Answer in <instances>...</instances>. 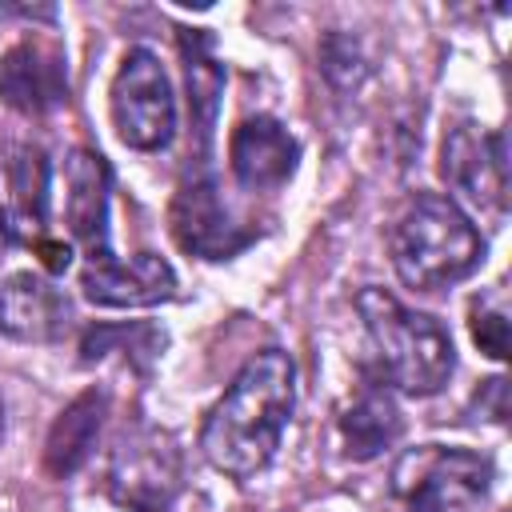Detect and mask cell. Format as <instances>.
<instances>
[{
	"label": "cell",
	"mask_w": 512,
	"mask_h": 512,
	"mask_svg": "<svg viewBox=\"0 0 512 512\" xmlns=\"http://www.w3.org/2000/svg\"><path fill=\"white\" fill-rule=\"evenodd\" d=\"M292 400H296L292 356L280 348L256 352L204 416L200 428L204 460L232 480L256 476L280 448L284 424L292 416Z\"/></svg>",
	"instance_id": "obj_1"
},
{
	"label": "cell",
	"mask_w": 512,
	"mask_h": 512,
	"mask_svg": "<svg viewBox=\"0 0 512 512\" xmlns=\"http://www.w3.org/2000/svg\"><path fill=\"white\" fill-rule=\"evenodd\" d=\"M472 340L480 344L484 356L504 360L508 356V312L500 304H472Z\"/></svg>",
	"instance_id": "obj_19"
},
{
	"label": "cell",
	"mask_w": 512,
	"mask_h": 512,
	"mask_svg": "<svg viewBox=\"0 0 512 512\" xmlns=\"http://www.w3.org/2000/svg\"><path fill=\"white\" fill-rule=\"evenodd\" d=\"M184 480V456L172 432L136 424L124 428L108 456V496L128 512H164Z\"/></svg>",
	"instance_id": "obj_5"
},
{
	"label": "cell",
	"mask_w": 512,
	"mask_h": 512,
	"mask_svg": "<svg viewBox=\"0 0 512 512\" xmlns=\"http://www.w3.org/2000/svg\"><path fill=\"white\" fill-rule=\"evenodd\" d=\"M448 188L468 200L480 216L500 220L508 204V160H504V136L484 132L476 124L452 128L444 140V164H440Z\"/></svg>",
	"instance_id": "obj_7"
},
{
	"label": "cell",
	"mask_w": 512,
	"mask_h": 512,
	"mask_svg": "<svg viewBox=\"0 0 512 512\" xmlns=\"http://www.w3.org/2000/svg\"><path fill=\"white\" fill-rule=\"evenodd\" d=\"M48 224V156L16 148L0 160V228L16 244H40Z\"/></svg>",
	"instance_id": "obj_11"
},
{
	"label": "cell",
	"mask_w": 512,
	"mask_h": 512,
	"mask_svg": "<svg viewBox=\"0 0 512 512\" xmlns=\"http://www.w3.org/2000/svg\"><path fill=\"white\" fill-rule=\"evenodd\" d=\"M180 56H184V76H188V108H192V128L200 136V148L212 140V120L220 108L224 92V68L212 52V36L200 28H180Z\"/></svg>",
	"instance_id": "obj_16"
},
{
	"label": "cell",
	"mask_w": 512,
	"mask_h": 512,
	"mask_svg": "<svg viewBox=\"0 0 512 512\" xmlns=\"http://www.w3.org/2000/svg\"><path fill=\"white\" fill-rule=\"evenodd\" d=\"M296 156H300V144L272 116L240 120L232 132V144H228L232 176L248 192H272V188L288 184V176L296 172Z\"/></svg>",
	"instance_id": "obj_12"
},
{
	"label": "cell",
	"mask_w": 512,
	"mask_h": 512,
	"mask_svg": "<svg viewBox=\"0 0 512 512\" xmlns=\"http://www.w3.org/2000/svg\"><path fill=\"white\" fill-rule=\"evenodd\" d=\"M160 348H164V332L156 324H148V320H136V324H96L80 340V360L96 364V360H108L112 352H120L140 372H148L152 360L160 356Z\"/></svg>",
	"instance_id": "obj_18"
},
{
	"label": "cell",
	"mask_w": 512,
	"mask_h": 512,
	"mask_svg": "<svg viewBox=\"0 0 512 512\" xmlns=\"http://www.w3.org/2000/svg\"><path fill=\"white\" fill-rule=\"evenodd\" d=\"M112 124L128 148L156 152L172 140L176 104L164 64L148 48H132L112 80Z\"/></svg>",
	"instance_id": "obj_6"
},
{
	"label": "cell",
	"mask_w": 512,
	"mask_h": 512,
	"mask_svg": "<svg viewBox=\"0 0 512 512\" xmlns=\"http://www.w3.org/2000/svg\"><path fill=\"white\" fill-rule=\"evenodd\" d=\"M36 252H40V260H44V268H48V272H64V268H68V260H72L68 244H56V240H40V244H36Z\"/></svg>",
	"instance_id": "obj_20"
},
{
	"label": "cell",
	"mask_w": 512,
	"mask_h": 512,
	"mask_svg": "<svg viewBox=\"0 0 512 512\" xmlns=\"http://www.w3.org/2000/svg\"><path fill=\"white\" fill-rule=\"evenodd\" d=\"M0 428H4V408H0Z\"/></svg>",
	"instance_id": "obj_22"
},
{
	"label": "cell",
	"mask_w": 512,
	"mask_h": 512,
	"mask_svg": "<svg viewBox=\"0 0 512 512\" xmlns=\"http://www.w3.org/2000/svg\"><path fill=\"white\" fill-rule=\"evenodd\" d=\"M80 288L92 304L104 308H148L176 296V272L156 252H136L128 260L100 252L88 256V268L80 272Z\"/></svg>",
	"instance_id": "obj_8"
},
{
	"label": "cell",
	"mask_w": 512,
	"mask_h": 512,
	"mask_svg": "<svg viewBox=\"0 0 512 512\" xmlns=\"http://www.w3.org/2000/svg\"><path fill=\"white\" fill-rule=\"evenodd\" d=\"M108 164L100 152H88V148H76L68 156V200H64V212H68V228L76 240L88 244V256H100L108 252Z\"/></svg>",
	"instance_id": "obj_14"
},
{
	"label": "cell",
	"mask_w": 512,
	"mask_h": 512,
	"mask_svg": "<svg viewBox=\"0 0 512 512\" xmlns=\"http://www.w3.org/2000/svg\"><path fill=\"white\" fill-rule=\"evenodd\" d=\"M68 328V300L44 276L16 272L0 284V332L24 344H52Z\"/></svg>",
	"instance_id": "obj_13"
},
{
	"label": "cell",
	"mask_w": 512,
	"mask_h": 512,
	"mask_svg": "<svg viewBox=\"0 0 512 512\" xmlns=\"http://www.w3.org/2000/svg\"><path fill=\"white\" fill-rule=\"evenodd\" d=\"M356 312L372 336L380 376L388 384H396L408 396H432L448 384L456 368V352L440 320H432L428 312L404 308L384 288H364L356 296Z\"/></svg>",
	"instance_id": "obj_3"
},
{
	"label": "cell",
	"mask_w": 512,
	"mask_h": 512,
	"mask_svg": "<svg viewBox=\"0 0 512 512\" xmlns=\"http://www.w3.org/2000/svg\"><path fill=\"white\" fill-rule=\"evenodd\" d=\"M340 436H344V452L352 460H372L380 448H388L400 436L396 400L388 396V388H380V380H368L360 388L352 408L340 416Z\"/></svg>",
	"instance_id": "obj_17"
},
{
	"label": "cell",
	"mask_w": 512,
	"mask_h": 512,
	"mask_svg": "<svg viewBox=\"0 0 512 512\" xmlns=\"http://www.w3.org/2000/svg\"><path fill=\"white\" fill-rule=\"evenodd\" d=\"M0 96L28 116L52 112L68 100V68L64 52L48 40H20L0 56Z\"/></svg>",
	"instance_id": "obj_10"
},
{
	"label": "cell",
	"mask_w": 512,
	"mask_h": 512,
	"mask_svg": "<svg viewBox=\"0 0 512 512\" xmlns=\"http://www.w3.org/2000/svg\"><path fill=\"white\" fill-rule=\"evenodd\" d=\"M104 412H108V396L100 388L80 392L52 424L48 444H44V468L52 476H72L96 448V436L104 428Z\"/></svg>",
	"instance_id": "obj_15"
},
{
	"label": "cell",
	"mask_w": 512,
	"mask_h": 512,
	"mask_svg": "<svg viewBox=\"0 0 512 512\" xmlns=\"http://www.w3.org/2000/svg\"><path fill=\"white\" fill-rule=\"evenodd\" d=\"M492 488V464L468 448L424 444L396 460L392 492L408 512H480Z\"/></svg>",
	"instance_id": "obj_4"
},
{
	"label": "cell",
	"mask_w": 512,
	"mask_h": 512,
	"mask_svg": "<svg viewBox=\"0 0 512 512\" xmlns=\"http://www.w3.org/2000/svg\"><path fill=\"white\" fill-rule=\"evenodd\" d=\"M172 236L184 252L200 256V260H228L232 252H240L252 236L228 216L220 192L212 180H188L180 184L176 200H172Z\"/></svg>",
	"instance_id": "obj_9"
},
{
	"label": "cell",
	"mask_w": 512,
	"mask_h": 512,
	"mask_svg": "<svg viewBox=\"0 0 512 512\" xmlns=\"http://www.w3.org/2000/svg\"><path fill=\"white\" fill-rule=\"evenodd\" d=\"M388 248L396 276L416 292H440L476 272V264L484 260V240L472 220L460 212L456 200L436 192L416 196L400 212Z\"/></svg>",
	"instance_id": "obj_2"
},
{
	"label": "cell",
	"mask_w": 512,
	"mask_h": 512,
	"mask_svg": "<svg viewBox=\"0 0 512 512\" xmlns=\"http://www.w3.org/2000/svg\"><path fill=\"white\" fill-rule=\"evenodd\" d=\"M4 244H8V236H4V228H0V252H4Z\"/></svg>",
	"instance_id": "obj_21"
}]
</instances>
